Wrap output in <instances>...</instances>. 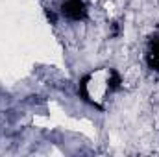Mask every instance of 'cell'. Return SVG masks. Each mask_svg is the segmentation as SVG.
<instances>
[{"label": "cell", "instance_id": "2", "mask_svg": "<svg viewBox=\"0 0 159 157\" xmlns=\"http://www.w3.org/2000/svg\"><path fill=\"white\" fill-rule=\"evenodd\" d=\"M61 15L69 20H85L87 19V4L85 0H65L61 4Z\"/></svg>", "mask_w": 159, "mask_h": 157}, {"label": "cell", "instance_id": "1", "mask_svg": "<svg viewBox=\"0 0 159 157\" xmlns=\"http://www.w3.org/2000/svg\"><path fill=\"white\" fill-rule=\"evenodd\" d=\"M122 85L119 70L113 67H98L83 74L78 83V94L93 107L104 109L106 102Z\"/></svg>", "mask_w": 159, "mask_h": 157}, {"label": "cell", "instance_id": "3", "mask_svg": "<svg viewBox=\"0 0 159 157\" xmlns=\"http://www.w3.org/2000/svg\"><path fill=\"white\" fill-rule=\"evenodd\" d=\"M146 65L152 72L159 74V32L148 37L146 44Z\"/></svg>", "mask_w": 159, "mask_h": 157}]
</instances>
